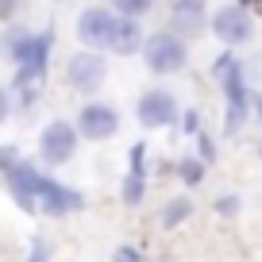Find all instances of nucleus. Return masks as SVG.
<instances>
[{"label": "nucleus", "instance_id": "1", "mask_svg": "<svg viewBox=\"0 0 262 262\" xmlns=\"http://www.w3.org/2000/svg\"><path fill=\"white\" fill-rule=\"evenodd\" d=\"M0 173H4V185H8V193L16 196L19 205L27 208V212H42V216H54V220H62V216L77 212V208H85V196L77 193V189L62 185V181H54L50 173L35 170V162H27V158H19L16 150H0Z\"/></svg>", "mask_w": 262, "mask_h": 262}, {"label": "nucleus", "instance_id": "2", "mask_svg": "<svg viewBox=\"0 0 262 262\" xmlns=\"http://www.w3.org/2000/svg\"><path fill=\"white\" fill-rule=\"evenodd\" d=\"M212 74L224 89V131H239L243 120L251 116V89H247V77H243V66L235 62L231 50H224L220 58L212 62Z\"/></svg>", "mask_w": 262, "mask_h": 262}, {"label": "nucleus", "instance_id": "3", "mask_svg": "<svg viewBox=\"0 0 262 262\" xmlns=\"http://www.w3.org/2000/svg\"><path fill=\"white\" fill-rule=\"evenodd\" d=\"M50 50H54V31H50V27L31 31V42H27L24 58L16 62V89L24 93V104H31V93H39L42 77H47Z\"/></svg>", "mask_w": 262, "mask_h": 262}, {"label": "nucleus", "instance_id": "4", "mask_svg": "<svg viewBox=\"0 0 262 262\" xmlns=\"http://www.w3.org/2000/svg\"><path fill=\"white\" fill-rule=\"evenodd\" d=\"M139 54H143V62H147L150 74L166 77V74L185 70L189 47H185V39H181L178 31H155V35H147V39H143Z\"/></svg>", "mask_w": 262, "mask_h": 262}, {"label": "nucleus", "instance_id": "5", "mask_svg": "<svg viewBox=\"0 0 262 262\" xmlns=\"http://www.w3.org/2000/svg\"><path fill=\"white\" fill-rule=\"evenodd\" d=\"M77 143H81V135H77V127L70 120H50L39 131V162L42 166H66L77 155Z\"/></svg>", "mask_w": 262, "mask_h": 262}, {"label": "nucleus", "instance_id": "6", "mask_svg": "<svg viewBox=\"0 0 262 262\" xmlns=\"http://www.w3.org/2000/svg\"><path fill=\"white\" fill-rule=\"evenodd\" d=\"M108 77V62L100 50H77V54H70V62H66V81H70V89L74 93H97L100 85H104Z\"/></svg>", "mask_w": 262, "mask_h": 262}, {"label": "nucleus", "instance_id": "7", "mask_svg": "<svg viewBox=\"0 0 262 262\" xmlns=\"http://www.w3.org/2000/svg\"><path fill=\"white\" fill-rule=\"evenodd\" d=\"M77 135L89 143H104L112 139L116 131H120V112H116L112 104H100V100H89V104L77 112Z\"/></svg>", "mask_w": 262, "mask_h": 262}, {"label": "nucleus", "instance_id": "8", "mask_svg": "<svg viewBox=\"0 0 262 262\" xmlns=\"http://www.w3.org/2000/svg\"><path fill=\"white\" fill-rule=\"evenodd\" d=\"M135 112H139V123H143V127H170V123L181 116V108H178V97H173L170 89L155 85V89H147V93L139 97Z\"/></svg>", "mask_w": 262, "mask_h": 262}, {"label": "nucleus", "instance_id": "9", "mask_svg": "<svg viewBox=\"0 0 262 262\" xmlns=\"http://www.w3.org/2000/svg\"><path fill=\"white\" fill-rule=\"evenodd\" d=\"M208 27H212V35L220 42H228V47H243V42L254 35V19H251V12H247L243 4H228V8H220Z\"/></svg>", "mask_w": 262, "mask_h": 262}, {"label": "nucleus", "instance_id": "10", "mask_svg": "<svg viewBox=\"0 0 262 262\" xmlns=\"http://www.w3.org/2000/svg\"><path fill=\"white\" fill-rule=\"evenodd\" d=\"M112 27H116L112 8H85L81 16H77V39H81L85 50H108Z\"/></svg>", "mask_w": 262, "mask_h": 262}, {"label": "nucleus", "instance_id": "11", "mask_svg": "<svg viewBox=\"0 0 262 262\" xmlns=\"http://www.w3.org/2000/svg\"><path fill=\"white\" fill-rule=\"evenodd\" d=\"M143 158H147V147L143 143H135L131 147V166L127 173H123V205H139L143 193H147V170H143Z\"/></svg>", "mask_w": 262, "mask_h": 262}, {"label": "nucleus", "instance_id": "12", "mask_svg": "<svg viewBox=\"0 0 262 262\" xmlns=\"http://www.w3.org/2000/svg\"><path fill=\"white\" fill-rule=\"evenodd\" d=\"M139 47H143L139 19L116 16V27H112V42H108V50H116V54H139Z\"/></svg>", "mask_w": 262, "mask_h": 262}, {"label": "nucleus", "instance_id": "13", "mask_svg": "<svg viewBox=\"0 0 262 262\" xmlns=\"http://www.w3.org/2000/svg\"><path fill=\"white\" fill-rule=\"evenodd\" d=\"M27 42H31V31H27V27H19V24H12V27H4V35H0V54L16 66L19 58H24Z\"/></svg>", "mask_w": 262, "mask_h": 262}, {"label": "nucleus", "instance_id": "14", "mask_svg": "<svg viewBox=\"0 0 262 262\" xmlns=\"http://www.w3.org/2000/svg\"><path fill=\"white\" fill-rule=\"evenodd\" d=\"M170 31H178L181 39H185V35H189V39L201 35V31H205V12H201V8H173V27H170Z\"/></svg>", "mask_w": 262, "mask_h": 262}, {"label": "nucleus", "instance_id": "15", "mask_svg": "<svg viewBox=\"0 0 262 262\" xmlns=\"http://www.w3.org/2000/svg\"><path fill=\"white\" fill-rule=\"evenodd\" d=\"M189 212H193V205H189L185 196H178V201H170V205L162 208V228H178L181 220H189Z\"/></svg>", "mask_w": 262, "mask_h": 262}, {"label": "nucleus", "instance_id": "16", "mask_svg": "<svg viewBox=\"0 0 262 262\" xmlns=\"http://www.w3.org/2000/svg\"><path fill=\"white\" fill-rule=\"evenodd\" d=\"M155 8V0H112V12L116 16H127V19H139Z\"/></svg>", "mask_w": 262, "mask_h": 262}, {"label": "nucleus", "instance_id": "17", "mask_svg": "<svg viewBox=\"0 0 262 262\" xmlns=\"http://www.w3.org/2000/svg\"><path fill=\"white\" fill-rule=\"evenodd\" d=\"M178 178L185 181V185H201V181H205V162H201V158H181Z\"/></svg>", "mask_w": 262, "mask_h": 262}, {"label": "nucleus", "instance_id": "18", "mask_svg": "<svg viewBox=\"0 0 262 262\" xmlns=\"http://www.w3.org/2000/svg\"><path fill=\"white\" fill-rule=\"evenodd\" d=\"M239 205H243V201H239L235 193H228V196H216V212H220V216H235V212H239Z\"/></svg>", "mask_w": 262, "mask_h": 262}, {"label": "nucleus", "instance_id": "19", "mask_svg": "<svg viewBox=\"0 0 262 262\" xmlns=\"http://www.w3.org/2000/svg\"><path fill=\"white\" fill-rule=\"evenodd\" d=\"M47 254H50V251H47V239L35 235L31 247H27V258H24V262H47Z\"/></svg>", "mask_w": 262, "mask_h": 262}, {"label": "nucleus", "instance_id": "20", "mask_svg": "<svg viewBox=\"0 0 262 262\" xmlns=\"http://www.w3.org/2000/svg\"><path fill=\"white\" fill-rule=\"evenodd\" d=\"M181 131H185V135H196V131H201V116H196V108H189V112L181 116Z\"/></svg>", "mask_w": 262, "mask_h": 262}, {"label": "nucleus", "instance_id": "21", "mask_svg": "<svg viewBox=\"0 0 262 262\" xmlns=\"http://www.w3.org/2000/svg\"><path fill=\"white\" fill-rule=\"evenodd\" d=\"M196 143H201V162H212L216 158V147H212V139H208V135H201V131H196Z\"/></svg>", "mask_w": 262, "mask_h": 262}, {"label": "nucleus", "instance_id": "22", "mask_svg": "<svg viewBox=\"0 0 262 262\" xmlns=\"http://www.w3.org/2000/svg\"><path fill=\"white\" fill-rule=\"evenodd\" d=\"M112 258H116V262H147L139 251H135V247H116V254H112Z\"/></svg>", "mask_w": 262, "mask_h": 262}, {"label": "nucleus", "instance_id": "23", "mask_svg": "<svg viewBox=\"0 0 262 262\" xmlns=\"http://www.w3.org/2000/svg\"><path fill=\"white\" fill-rule=\"evenodd\" d=\"M8 112H12V93L4 89V85H0V123L8 120Z\"/></svg>", "mask_w": 262, "mask_h": 262}, {"label": "nucleus", "instance_id": "24", "mask_svg": "<svg viewBox=\"0 0 262 262\" xmlns=\"http://www.w3.org/2000/svg\"><path fill=\"white\" fill-rule=\"evenodd\" d=\"M19 8V0H0V19H12Z\"/></svg>", "mask_w": 262, "mask_h": 262}, {"label": "nucleus", "instance_id": "25", "mask_svg": "<svg viewBox=\"0 0 262 262\" xmlns=\"http://www.w3.org/2000/svg\"><path fill=\"white\" fill-rule=\"evenodd\" d=\"M173 8H201L205 12V0H173Z\"/></svg>", "mask_w": 262, "mask_h": 262}, {"label": "nucleus", "instance_id": "26", "mask_svg": "<svg viewBox=\"0 0 262 262\" xmlns=\"http://www.w3.org/2000/svg\"><path fill=\"white\" fill-rule=\"evenodd\" d=\"M251 108L258 112V120H262V93H251Z\"/></svg>", "mask_w": 262, "mask_h": 262}]
</instances>
